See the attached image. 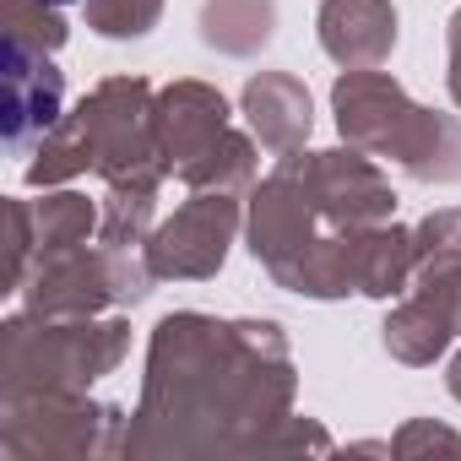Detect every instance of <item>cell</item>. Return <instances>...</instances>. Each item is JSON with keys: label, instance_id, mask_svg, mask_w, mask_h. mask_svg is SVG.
Here are the masks:
<instances>
[{"label": "cell", "instance_id": "6da1fadb", "mask_svg": "<svg viewBox=\"0 0 461 461\" xmlns=\"http://www.w3.org/2000/svg\"><path fill=\"white\" fill-rule=\"evenodd\" d=\"M60 6H66V0H60Z\"/></svg>", "mask_w": 461, "mask_h": 461}]
</instances>
